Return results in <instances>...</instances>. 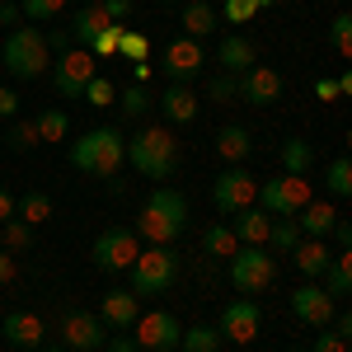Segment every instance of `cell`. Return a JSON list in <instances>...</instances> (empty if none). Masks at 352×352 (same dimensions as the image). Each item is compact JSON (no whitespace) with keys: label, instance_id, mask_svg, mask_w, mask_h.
<instances>
[{"label":"cell","instance_id":"obj_53","mask_svg":"<svg viewBox=\"0 0 352 352\" xmlns=\"http://www.w3.org/2000/svg\"><path fill=\"white\" fill-rule=\"evenodd\" d=\"M10 217H14V192H10V188H0V226H5Z\"/></svg>","mask_w":352,"mask_h":352},{"label":"cell","instance_id":"obj_56","mask_svg":"<svg viewBox=\"0 0 352 352\" xmlns=\"http://www.w3.org/2000/svg\"><path fill=\"white\" fill-rule=\"evenodd\" d=\"M80 5H99V0H80Z\"/></svg>","mask_w":352,"mask_h":352},{"label":"cell","instance_id":"obj_31","mask_svg":"<svg viewBox=\"0 0 352 352\" xmlns=\"http://www.w3.org/2000/svg\"><path fill=\"white\" fill-rule=\"evenodd\" d=\"M221 329L217 324H192V329H184L179 333V348L184 352H221Z\"/></svg>","mask_w":352,"mask_h":352},{"label":"cell","instance_id":"obj_55","mask_svg":"<svg viewBox=\"0 0 352 352\" xmlns=\"http://www.w3.org/2000/svg\"><path fill=\"white\" fill-rule=\"evenodd\" d=\"M268 5H272V0H258V10H268Z\"/></svg>","mask_w":352,"mask_h":352},{"label":"cell","instance_id":"obj_46","mask_svg":"<svg viewBox=\"0 0 352 352\" xmlns=\"http://www.w3.org/2000/svg\"><path fill=\"white\" fill-rule=\"evenodd\" d=\"M14 277H19L14 254H10V249H0V287H14Z\"/></svg>","mask_w":352,"mask_h":352},{"label":"cell","instance_id":"obj_30","mask_svg":"<svg viewBox=\"0 0 352 352\" xmlns=\"http://www.w3.org/2000/svg\"><path fill=\"white\" fill-rule=\"evenodd\" d=\"M300 244V226H296V217H272V226H268V254H292Z\"/></svg>","mask_w":352,"mask_h":352},{"label":"cell","instance_id":"obj_17","mask_svg":"<svg viewBox=\"0 0 352 352\" xmlns=\"http://www.w3.org/2000/svg\"><path fill=\"white\" fill-rule=\"evenodd\" d=\"M0 333H5V343H10V348L28 352V348H38V343L47 338V324H43L33 310H14V315H5Z\"/></svg>","mask_w":352,"mask_h":352},{"label":"cell","instance_id":"obj_7","mask_svg":"<svg viewBox=\"0 0 352 352\" xmlns=\"http://www.w3.org/2000/svg\"><path fill=\"white\" fill-rule=\"evenodd\" d=\"M254 202H258V179L244 164H230V169H221L212 179V207L221 217H235V212L254 207Z\"/></svg>","mask_w":352,"mask_h":352},{"label":"cell","instance_id":"obj_37","mask_svg":"<svg viewBox=\"0 0 352 352\" xmlns=\"http://www.w3.org/2000/svg\"><path fill=\"white\" fill-rule=\"evenodd\" d=\"M329 47L348 61L352 56V14L343 10V14H333V24H329Z\"/></svg>","mask_w":352,"mask_h":352},{"label":"cell","instance_id":"obj_16","mask_svg":"<svg viewBox=\"0 0 352 352\" xmlns=\"http://www.w3.org/2000/svg\"><path fill=\"white\" fill-rule=\"evenodd\" d=\"M282 89H287V80H282L272 66H249L240 80H235V99L254 104V109H268V104L282 99Z\"/></svg>","mask_w":352,"mask_h":352},{"label":"cell","instance_id":"obj_20","mask_svg":"<svg viewBox=\"0 0 352 352\" xmlns=\"http://www.w3.org/2000/svg\"><path fill=\"white\" fill-rule=\"evenodd\" d=\"M329 258H333V249H329L324 240H310V235H300V244L292 249V263H296V272L305 282H320L324 268H329Z\"/></svg>","mask_w":352,"mask_h":352},{"label":"cell","instance_id":"obj_13","mask_svg":"<svg viewBox=\"0 0 352 352\" xmlns=\"http://www.w3.org/2000/svg\"><path fill=\"white\" fill-rule=\"evenodd\" d=\"M258 324H263V310H258V300H254V296L230 300V305L221 310V320H217L221 338H226V343H244V348L258 338Z\"/></svg>","mask_w":352,"mask_h":352},{"label":"cell","instance_id":"obj_1","mask_svg":"<svg viewBox=\"0 0 352 352\" xmlns=\"http://www.w3.org/2000/svg\"><path fill=\"white\" fill-rule=\"evenodd\" d=\"M184 226H188V197L160 184V188L146 197L141 217H136V240H146V244H174L179 235H184Z\"/></svg>","mask_w":352,"mask_h":352},{"label":"cell","instance_id":"obj_51","mask_svg":"<svg viewBox=\"0 0 352 352\" xmlns=\"http://www.w3.org/2000/svg\"><path fill=\"white\" fill-rule=\"evenodd\" d=\"M104 352H136V338L118 333V338H109V343H104Z\"/></svg>","mask_w":352,"mask_h":352},{"label":"cell","instance_id":"obj_29","mask_svg":"<svg viewBox=\"0 0 352 352\" xmlns=\"http://www.w3.org/2000/svg\"><path fill=\"white\" fill-rule=\"evenodd\" d=\"M14 217L24 221V226H43V221L52 217V197L43 188H28L24 197H14Z\"/></svg>","mask_w":352,"mask_h":352},{"label":"cell","instance_id":"obj_18","mask_svg":"<svg viewBox=\"0 0 352 352\" xmlns=\"http://www.w3.org/2000/svg\"><path fill=\"white\" fill-rule=\"evenodd\" d=\"M217 66L226 71V76H235V80H240L249 66H258V52H254V43H249L244 33H226V38H221V47H217Z\"/></svg>","mask_w":352,"mask_h":352},{"label":"cell","instance_id":"obj_33","mask_svg":"<svg viewBox=\"0 0 352 352\" xmlns=\"http://www.w3.org/2000/svg\"><path fill=\"white\" fill-rule=\"evenodd\" d=\"M202 249H207V254H212V258H230V254H235V249H240V240H235V235H230V226H207V230H202Z\"/></svg>","mask_w":352,"mask_h":352},{"label":"cell","instance_id":"obj_19","mask_svg":"<svg viewBox=\"0 0 352 352\" xmlns=\"http://www.w3.org/2000/svg\"><path fill=\"white\" fill-rule=\"evenodd\" d=\"M155 104H160V113H164L169 127H188L192 118H197V109H202L188 85H164V94L155 99Z\"/></svg>","mask_w":352,"mask_h":352},{"label":"cell","instance_id":"obj_26","mask_svg":"<svg viewBox=\"0 0 352 352\" xmlns=\"http://www.w3.org/2000/svg\"><path fill=\"white\" fill-rule=\"evenodd\" d=\"M217 155L221 160H230V164H244L249 155H254V136H249V127H221L217 132Z\"/></svg>","mask_w":352,"mask_h":352},{"label":"cell","instance_id":"obj_41","mask_svg":"<svg viewBox=\"0 0 352 352\" xmlns=\"http://www.w3.org/2000/svg\"><path fill=\"white\" fill-rule=\"evenodd\" d=\"M85 104H89V109H109L113 99H118V89H113L109 80H104V76H94V80L85 85V94H80Z\"/></svg>","mask_w":352,"mask_h":352},{"label":"cell","instance_id":"obj_2","mask_svg":"<svg viewBox=\"0 0 352 352\" xmlns=\"http://www.w3.org/2000/svg\"><path fill=\"white\" fill-rule=\"evenodd\" d=\"M127 160V136L118 127H94L85 132L80 141H71V164L80 174H94V179H118V169Z\"/></svg>","mask_w":352,"mask_h":352},{"label":"cell","instance_id":"obj_10","mask_svg":"<svg viewBox=\"0 0 352 352\" xmlns=\"http://www.w3.org/2000/svg\"><path fill=\"white\" fill-rule=\"evenodd\" d=\"M99 76V61L85 52V47H71V52H61L52 61V89L61 94V99H80L85 85Z\"/></svg>","mask_w":352,"mask_h":352},{"label":"cell","instance_id":"obj_32","mask_svg":"<svg viewBox=\"0 0 352 352\" xmlns=\"http://www.w3.org/2000/svg\"><path fill=\"white\" fill-rule=\"evenodd\" d=\"M118 56H122V61H132V66H141V61L151 56V38L122 24V33H118Z\"/></svg>","mask_w":352,"mask_h":352},{"label":"cell","instance_id":"obj_50","mask_svg":"<svg viewBox=\"0 0 352 352\" xmlns=\"http://www.w3.org/2000/svg\"><path fill=\"white\" fill-rule=\"evenodd\" d=\"M329 235H333V244H338V249H352V226L343 217L333 221V230H329Z\"/></svg>","mask_w":352,"mask_h":352},{"label":"cell","instance_id":"obj_36","mask_svg":"<svg viewBox=\"0 0 352 352\" xmlns=\"http://www.w3.org/2000/svg\"><path fill=\"white\" fill-rule=\"evenodd\" d=\"M118 99H122V104H118V109H122V118H141V113L151 109V104H155V94H151V89H146V85H127V89H122V94H118Z\"/></svg>","mask_w":352,"mask_h":352},{"label":"cell","instance_id":"obj_38","mask_svg":"<svg viewBox=\"0 0 352 352\" xmlns=\"http://www.w3.org/2000/svg\"><path fill=\"white\" fill-rule=\"evenodd\" d=\"M0 249H10V254H19V249H28V244H33V226H24V221L19 217H10L5 221V226H0Z\"/></svg>","mask_w":352,"mask_h":352},{"label":"cell","instance_id":"obj_39","mask_svg":"<svg viewBox=\"0 0 352 352\" xmlns=\"http://www.w3.org/2000/svg\"><path fill=\"white\" fill-rule=\"evenodd\" d=\"M5 146H10V151H33V146H43V141H38V122H33V118L14 122V127L5 132Z\"/></svg>","mask_w":352,"mask_h":352},{"label":"cell","instance_id":"obj_54","mask_svg":"<svg viewBox=\"0 0 352 352\" xmlns=\"http://www.w3.org/2000/svg\"><path fill=\"white\" fill-rule=\"evenodd\" d=\"M38 352H61V343H52V338H43V343H38Z\"/></svg>","mask_w":352,"mask_h":352},{"label":"cell","instance_id":"obj_45","mask_svg":"<svg viewBox=\"0 0 352 352\" xmlns=\"http://www.w3.org/2000/svg\"><path fill=\"white\" fill-rule=\"evenodd\" d=\"M99 10H104L109 24H122V19L132 14V0H99Z\"/></svg>","mask_w":352,"mask_h":352},{"label":"cell","instance_id":"obj_8","mask_svg":"<svg viewBox=\"0 0 352 352\" xmlns=\"http://www.w3.org/2000/svg\"><path fill=\"white\" fill-rule=\"evenodd\" d=\"M136 254H141V240H136L132 226H109L94 240V268L99 272H127Z\"/></svg>","mask_w":352,"mask_h":352},{"label":"cell","instance_id":"obj_34","mask_svg":"<svg viewBox=\"0 0 352 352\" xmlns=\"http://www.w3.org/2000/svg\"><path fill=\"white\" fill-rule=\"evenodd\" d=\"M33 122H38V141H66V132H71V118L61 109H43Z\"/></svg>","mask_w":352,"mask_h":352},{"label":"cell","instance_id":"obj_43","mask_svg":"<svg viewBox=\"0 0 352 352\" xmlns=\"http://www.w3.org/2000/svg\"><path fill=\"white\" fill-rule=\"evenodd\" d=\"M207 99H212V104H230V99H235V76H226V71H221V76H212Z\"/></svg>","mask_w":352,"mask_h":352},{"label":"cell","instance_id":"obj_6","mask_svg":"<svg viewBox=\"0 0 352 352\" xmlns=\"http://www.w3.org/2000/svg\"><path fill=\"white\" fill-rule=\"evenodd\" d=\"M277 282V254H268L263 244H240L230 254V287L254 296V292H268Z\"/></svg>","mask_w":352,"mask_h":352},{"label":"cell","instance_id":"obj_57","mask_svg":"<svg viewBox=\"0 0 352 352\" xmlns=\"http://www.w3.org/2000/svg\"><path fill=\"white\" fill-rule=\"evenodd\" d=\"M160 5H174V0H160Z\"/></svg>","mask_w":352,"mask_h":352},{"label":"cell","instance_id":"obj_49","mask_svg":"<svg viewBox=\"0 0 352 352\" xmlns=\"http://www.w3.org/2000/svg\"><path fill=\"white\" fill-rule=\"evenodd\" d=\"M315 99H324V104L329 99H343V85L338 80H315Z\"/></svg>","mask_w":352,"mask_h":352},{"label":"cell","instance_id":"obj_4","mask_svg":"<svg viewBox=\"0 0 352 352\" xmlns=\"http://www.w3.org/2000/svg\"><path fill=\"white\" fill-rule=\"evenodd\" d=\"M132 292L136 300L141 296H164L169 287H174V277H179V254L169 249V244H146L141 254L132 258Z\"/></svg>","mask_w":352,"mask_h":352},{"label":"cell","instance_id":"obj_40","mask_svg":"<svg viewBox=\"0 0 352 352\" xmlns=\"http://www.w3.org/2000/svg\"><path fill=\"white\" fill-rule=\"evenodd\" d=\"M61 10H66V0H19V14L38 19V24H47V19H61Z\"/></svg>","mask_w":352,"mask_h":352},{"label":"cell","instance_id":"obj_35","mask_svg":"<svg viewBox=\"0 0 352 352\" xmlns=\"http://www.w3.org/2000/svg\"><path fill=\"white\" fill-rule=\"evenodd\" d=\"M324 188H329V197H338V202H343V197L352 192V160H348V155H338V160L329 164Z\"/></svg>","mask_w":352,"mask_h":352},{"label":"cell","instance_id":"obj_12","mask_svg":"<svg viewBox=\"0 0 352 352\" xmlns=\"http://www.w3.org/2000/svg\"><path fill=\"white\" fill-rule=\"evenodd\" d=\"M207 66V47L197 38H174L160 56V71L169 76V85H192Z\"/></svg>","mask_w":352,"mask_h":352},{"label":"cell","instance_id":"obj_5","mask_svg":"<svg viewBox=\"0 0 352 352\" xmlns=\"http://www.w3.org/2000/svg\"><path fill=\"white\" fill-rule=\"evenodd\" d=\"M0 61H5V76L10 80H38L47 66H52V52L43 43L38 28H14L0 47Z\"/></svg>","mask_w":352,"mask_h":352},{"label":"cell","instance_id":"obj_15","mask_svg":"<svg viewBox=\"0 0 352 352\" xmlns=\"http://www.w3.org/2000/svg\"><path fill=\"white\" fill-rule=\"evenodd\" d=\"M292 315H296L305 329L320 333V329H329V320H333L338 310H333V296H329L320 282H300L296 292H292Z\"/></svg>","mask_w":352,"mask_h":352},{"label":"cell","instance_id":"obj_48","mask_svg":"<svg viewBox=\"0 0 352 352\" xmlns=\"http://www.w3.org/2000/svg\"><path fill=\"white\" fill-rule=\"evenodd\" d=\"M14 113H19V94L10 85H0V118H14Z\"/></svg>","mask_w":352,"mask_h":352},{"label":"cell","instance_id":"obj_25","mask_svg":"<svg viewBox=\"0 0 352 352\" xmlns=\"http://www.w3.org/2000/svg\"><path fill=\"white\" fill-rule=\"evenodd\" d=\"M217 24H221V10L212 0H188V5H184V38H197V43H202Z\"/></svg>","mask_w":352,"mask_h":352},{"label":"cell","instance_id":"obj_24","mask_svg":"<svg viewBox=\"0 0 352 352\" xmlns=\"http://www.w3.org/2000/svg\"><path fill=\"white\" fill-rule=\"evenodd\" d=\"M104 28H109L104 10H99V5H80V10L71 14V28H66V33H71V43H85V52H89V47H94V38H99Z\"/></svg>","mask_w":352,"mask_h":352},{"label":"cell","instance_id":"obj_58","mask_svg":"<svg viewBox=\"0 0 352 352\" xmlns=\"http://www.w3.org/2000/svg\"><path fill=\"white\" fill-rule=\"evenodd\" d=\"M292 352H300V348H292Z\"/></svg>","mask_w":352,"mask_h":352},{"label":"cell","instance_id":"obj_52","mask_svg":"<svg viewBox=\"0 0 352 352\" xmlns=\"http://www.w3.org/2000/svg\"><path fill=\"white\" fill-rule=\"evenodd\" d=\"M0 24H19V0H0Z\"/></svg>","mask_w":352,"mask_h":352},{"label":"cell","instance_id":"obj_14","mask_svg":"<svg viewBox=\"0 0 352 352\" xmlns=\"http://www.w3.org/2000/svg\"><path fill=\"white\" fill-rule=\"evenodd\" d=\"M109 343V329L99 315H89V310H66L61 315V348L71 352H94Z\"/></svg>","mask_w":352,"mask_h":352},{"label":"cell","instance_id":"obj_3","mask_svg":"<svg viewBox=\"0 0 352 352\" xmlns=\"http://www.w3.org/2000/svg\"><path fill=\"white\" fill-rule=\"evenodd\" d=\"M127 160L146 174V179H169L179 169V141L169 127H141L127 141Z\"/></svg>","mask_w":352,"mask_h":352},{"label":"cell","instance_id":"obj_21","mask_svg":"<svg viewBox=\"0 0 352 352\" xmlns=\"http://www.w3.org/2000/svg\"><path fill=\"white\" fill-rule=\"evenodd\" d=\"M230 226V235L240 244H268V226H272V217L254 202V207H244V212H235V217L226 221Z\"/></svg>","mask_w":352,"mask_h":352},{"label":"cell","instance_id":"obj_42","mask_svg":"<svg viewBox=\"0 0 352 352\" xmlns=\"http://www.w3.org/2000/svg\"><path fill=\"white\" fill-rule=\"evenodd\" d=\"M221 14H226L235 28H244L254 14H258V0H226V10H221Z\"/></svg>","mask_w":352,"mask_h":352},{"label":"cell","instance_id":"obj_9","mask_svg":"<svg viewBox=\"0 0 352 352\" xmlns=\"http://www.w3.org/2000/svg\"><path fill=\"white\" fill-rule=\"evenodd\" d=\"M305 202H310V179L282 174V179H263L258 184V207L268 217H296Z\"/></svg>","mask_w":352,"mask_h":352},{"label":"cell","instance_id":"obj_22","mask_svg":"<svg viewBox=\"0 0 352 352\" xmlns=\"http://www.w3.org/2000/svg\"><path fill=\"white\" fill-rule=\"evenodd\" d=\"M333 221H338V207H333V202H324V197H310V202L296 212L300 235H310V240H324L329 230H333Z\"/></svg>","mask_w":352,"mask_h":352},{"label":"cell","instance_id":"obj_47","mask_svg":"<svg viewBox=\"0 0 352 352\" xmlns=\"http://www.w3.org/2000/svg\"><path fill=\"white\" fill-rule=\"evenodd\" d=\"M43 43H47V52H71V33H66V28H52V33H43Z\"/></svg>","mask_w":352,"mask_h":352},{"label":"cell","instance_id":"obj_11","mask_svg":"<svg viewBox=\"0 0 352 352\" xmlns=\"http://www.w3.org/2000/svg\"><path fill=\"white\" fill-rule=\"evenodd\" d=\"M179 333H184V324L174 320V310H146V315H136V324H132L136 348H146V352H174L179 348Z\"/></svg>","mask_w":352,"mask_h":352},{"label":"cell","instance_id":"obj_28","mask_svg":"<svg viewBox=\"0 0 352 352\" xmlns=\"http://www.w3.org/2000/svg\"><path fill=\"white\" fill-rule=\"evenodd\" d=\"M320 287H324V292H329L333 300H343V296L352 292V249H338V254L329 258L324 282H320Z\"/></svg>","mask_w":352,"mask_h":352},{"label":"cell","instance_id":"obj_44","mask_svg":"<svg viewBox=\"0 0 352 352\" xmlns=\"http://www.w3.org/2000/svg\"><path fill=\"white\" fill-rule=\"evenodd\" d=\"M310 352H348V338H343V333H333V329H320Z\"/></svg>","mask_w":352,"mask_h":352},{"label":"cell","instance_id":"obj_27","mask_svg":"<svg viewBox=\"0 0 352 352\" xmlns=\"http://www.w3.org/2000/svg\"><path fill=\"white\" fill-rule=\"evenodd\" d=\"M277 160H282V169H287V174L305 179V174L315 169V146H310L305 136H287V141H282V151H277Z\"/></svg>","mask_w":352,"mask_h":352},{"label":"cell","instance_id":"obj_23","mask_svg":"<svg viewBox=\"0 0 352 352\" xmlns=\"http://www.w3.org/2000/svg\"><path fill=\"white\" fill-rule=\"evenodd\" d=\"M136 315H141V310H136L132 292H109V296L99 300V320H104L109 329H132Z\"/></svg>","mask_w":352,"mask_h":352}]
</instances>
